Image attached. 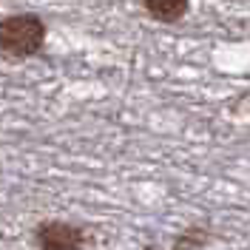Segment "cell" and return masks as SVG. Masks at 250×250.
Wrapping results in <instances>:
<instances>
[{"label": "cell", "instance_id": "6da1fadb", "mask_svg": "<svg viewBox=\"0 0 250 250\" xmlns=\"http://www.w3.org/2000/svg\"><path fill=\"white\" fill-rule=\"evenodd\" d=\"M46 43V23L37 15H12L0 20V54L26 60L40 54Z\"/></svg>", "mask_w": 250, "mask_h": 250}, {"label": "cell", "instance_id": "7a4b0ae2", "mask_svg": "<svg viewBox=\"0 0 250 250\" xmlns=\"http://www.w3.org/2000/svg\"><path fill=\"white\" fill-rule=\"evenodd\" d=\"M37 250H80L85 245V236L77 225L68 222H43L37 230Z\"/></svg>", "mask_w": 250, "mask_h": 250}, {"label": "cell", "instance_id": "3957f363", "mask_svg": "<svg viewBox=\"0 0 250 250\" xmlns=\"http://www.w3.org/2000/svg\"><path fill=\"white\" fill-rule=\"evenodd\" d=\"M142 6L159 23H179L190 9V0H142Z\"/></svg>", "mask_w": 250, "mask_h": 250}, {"label": "cell", "instance_id": "277c9868", "mask_svg": "<svg viewBox=\"0 0 250 250\" xmlns=\"http://www.w3.org/2000/svg\"><path fill=\"white\" fill-rule=\"evenodd\" d=\"M205 242H208V230L205 228H188L185 233L173 242V250H196L202 248Z\"/></svg>", "mask_w": 250, "mask_h": 250}]
</instances>
